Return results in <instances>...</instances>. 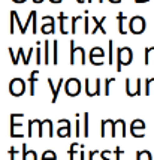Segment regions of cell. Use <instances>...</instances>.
Listing matches in <instances>:
<instances>
[{
    "label": "cell",
    "instance_id": "4dcf8cb0",
    "mask_svg": "<svg viewBox=\"0 0 154 160\" xmlns=\"http://www.w3.org/2000/svg\"><path fill=\"white\" fill-rule=\"evenodd\" d=\"M36 64H41L43 63L42 60V48H41V42H36Z\"/></svg>",
    "mask_w": 154,
    "mask_h": 160
},
{
    "label": "cell",
    "instance_id": "603a6c76",
    "mask_svg": "<svg viewBox=\"0 0 154 160\" xmlns=\"http://www.w3.org/2000/svg\"><path fill=\"white\" fill-rule=\"evenodd\" d=\"M72 33L73 35H77V32H78V24L81 22V21H84V17H81V15H77V17H72Z\"/></svg>",
    "mask_w": 154,
    "mask_h": 160
},
{
    "label": "cell",
    "instance_id": "74e56055",
    "mask_svg": "<svg viewBox=\"0 0 154 160\" xmlns=\"http://www.w3.org/2000/svg\"><path fill=\"white\" fill-rule=\"evenodd\" d=\"M114 153H115V160H121V154H124V151H123L120 147H117V148L114 150Z\"/></svg>",
    "mask_w": 154,
    "mask_h": 160
},
{
    "label": "cell",
    "instance_id": "f1b7e54d",
    "mask_svg": "<svg viewBox=\"0 0 154 160\" xmlns=\"http://www.w3.org/2000/svg\"><path fill=\"white\" fill-rule=\"evenodd\" d=\"M36 17V11H32L30 14H28L27 20H26V22H24V30H22V35H26V32H27V27L30 26V24H33V18Z\"/></svg>",
    "mask_w": 154,
    "mask_h": 160
},
{
    "label": "cell",
    "instance_id": "e575fe53",
    "mask_svg": "<svg viewBox=\"0 0 154 160\" xmlns=\"http://www.w3.org/2000/svg\"><path fill=\"white\" fill-rule=\"evenodd\" d=\"M90 21H91V18L88 17V15H85L84 17V33L85 35H88L91 30H90Z\"/></svg>",
    "mask_w": 154,
    "mask_h": 160
},
{
    "label": "cell",
    "instance_id": "d6986e66",
    "mask_svg": "<svg viewBox=\"0 0 154 160\" xmlns=\"http://www.w3.org/2000/svg\"><path fill=\"white\" fill-rule=\"evenodd\" d=\"M117 21H118V33L120 35H127V30H126V21H127V17L123 12H118L117 15Z\"/></svg>",
    "mask_w": 154,
    "mask_h": 160
},
{
    "label": "cell",
    "instance_id": "cb8c5ba5",
    "mask_svg": "<svg viewBox=\"0 0 154 160\" xmlns=\"http://www.w3.org/2000/svg\"><path fill=\"white\" fill-rule=\"evenodd\" d=\"M49 48H51V42L45 41L43 42V63L49 64Z\"/></svg>",
    "mask_w": 154,
    "mask_h": 160
},
{
    "label": "cell",
    "instance_id": "ab89813d",
    "mask_svg": "<svg viewBox=\"0 0 154 160\" xmlns=\"http://www.w3.org/2000/svg\"><path fill=\"white\" fill-rule=\"evenodd\" d=\"M9 156H11V160H17V150H15V147L9 148Z\"/></svg>",
    "mask_w": 154,
    "mask_h": 160
},
{
    "label": "cell",
    "instance_id": "7c38bea8",
    "mask_svg": "<svg viewBox=\"0 0 154 160\" xmlns=\"http://www.w3.org/2000/svg\"><path fill=\"white\" fill-rule=\"evenodd\" d=\"M118 129H120V132H121V136L124 138V136H126V123H124V120L123 118L115 120V121L112 123V129H111V136L112 138H115V136L118 135Z\"/></svg>",
    "mask_w": 154,
    "mask_h": 160
},
{
    "label": "cell",
    "instance_id": "30bf717a",
    "mask_svg": "<svg viewBox=\"0 0 154 160\" xmlns=\"http://www.w3.org/2000/svg\"><path fill=\"white\" fill-rule=\"evenodd\" d=\"M42 21L45 24H42L41 32H42L43 35H49V33L52 35L56 32V20L51 15H45V17H42Z\"/></svg>",
    "mask_w": 154,
    "mask_h": 160
},
{
    "label": "cell",
    "instance_id": "f907efd6",
    "mask_svg": "<svg viewBox=\"0 0 154 160\" xmlns=\"http://www.w3.org/2000/svg\"><path fill=\"white\" fill-rule=\"evenodd\" d=\"M87 2H88V3H93V2H94V0H87ZM99 3H102V2H103V0H97Z\"/></svg>",
    "mask_w": 154,
    "mask_h": 160
},
{
    "label": "cell",
    "instance_id": "1f68e13d",
    "mask_svg": "<svg viewBox=\"0 0 154 160\" xmlns=\"http://www.w3.org/2000/svg\"><path fill=\"white\" fill-rule=\"evenodd\" d=\"M42 160H57V154L52 150H47L42 154Z\"/></svg>",
    "mask_w": 154,
    "mask_h": 160
},
{
    "label": "cell",
    "instance_id": "bcb514c9",
    "mask_svg": "<svg viewBox=\"0 0 154 160\" xmlns=\"http://www.w3.org/2000/svg\"><path fill=\"white\" fill-rule=\"evenodd\" d=\"M14 3H18V5H21V3H24V2H27V0H12Z\"/></svg>",
    "mask_w": 154,
    "mask_h": 160
},
{
    "label": "cell",
    "instance_id": "c3c4849f",
    "mask_svg": "<svg viewBox=\"0 0 154 160\" xmlns=\"http://www.w3.org/2000/svg\"><path fill=\"white\" fill-rule=\"evenodd\" d=\"M108 2H109V3H114V5H117V3H120L121 0H108Z\"/></svg>",
    "mask_w": 154,
    "mask_h": 160
},
{
    "label": "cell",
    "instance_id": "d6a6232c",
    "mask_svg": "<svg viewBox=\"0 0 154 160\" xmlns=\"http://www.w3.org/2000/svg\"><path fill=\"white\" fill-rule=\"evenodd\" d=\"M114 81H115L114 78H106L105 79V93H103L105 96H109V94H111V84L114 82Z\"/></svg>",
    "mask_w": 154,
    "mask_h": 160
},
{
    "label": "cell",
    "instance_id": "f5cc1de1",
    "mask_svg": "<svg viewBox=\"0 0 154 160\" xmlns=\"http://www.w3.org/2000/svg\"><path fill=\"white\" fill-rule=\"evenodd\" d=\"M77 2H78V3H84L85 0H77Z\"/></svg>",
    "mask_w": 154,
    "mask_h": 160
},
{
    "label": "cell",
    "instance_id": "8d00e7d4",
    "mask_svg": "<svg viewBox=\"0 0 154 160\" xmlns=\"http://www.w3.org/2000/svg\"><path fill=\"white\" fill-rule=\"evenodd\" d=\"M14 15H15V21H17V24H18V27H20V33L22 35V30H24V24H22L21 21H20V17L17 14V11H14Z\"/></svg>",
    "mask_w": 154,
    "mask_h": 160
},
{
    "label": "cell",
    "instance_id": "7dc6e473",
    "mask_svg": "<svg viewBox=\"0 0 154 160\" xmlns=\"http://www.w3.org/2000/svg\"><path fill=\"white\" fill-rule=\"evenodd\" d=\"M51 3H54V5H58V3H62V0H49Z\"/></svg>",
    "mask_w": 154,
    "mask_h": 160
},
{
    "label": "cell",
    "instance_id": "277c9868",
    "mask_svg": "<svg viewBox=\"0 0 154 160\" xmlns=\"http://www.w3.org/2000/svg\"><path fill=\"white\" fill-rule=\"evenodd\" d=\"M64 91L69 98H77L81 93V81L78 78H69L64 81Z\"/></svg>",
    "mask_w": 154,
    "mask_h": 160
},
{
    "label": "cell",
    "instance_id": "5b68a950",
    "mask_svg": "<svg viewBox=\"0 0 154 160\" xmlns=\"http://www.w3.org/2000/svg\"><path fill=\"white\" fill-rule=\"evenodd\" d=\"M9 93L14 98H20L26 93V81L22 78H14L9 82Z\"/></svg>",
    "mask_w": 154,
    "mask_h": 160
},
{
    "label": "cell",
    "instance_id": "52a82bcc",
    "mask_svg": "<svg viewBox=\"0 0 154 160\" xmlns=\"http://www.w3.org/2000/svg\"><path fill=\"white\" fill-rule=\"evenodd\" d=\"M141 85H142V79H136L133 82L130 78L126 79V93L129 98H135V96H139L141 94Z\"/></svg>",
    "mask_w": 154,
    "mask_h": 160
},
{
    "label": "cell",
    "instance_id": "ffe728a7",
    "mask_svg": "<svg viewBox=\"0 0 154 160\" xmlns=\"http://www.w3.org/2000/svg\"><path fill=\"white\" fill-rule=\"evenodd\" d=\"M58 22H60V32L62 35H67V28H66V22H67V17L63 11L58 14Z\"/></svg>",
    "mask_w": 154,
    "mask_h": 160
},
{
    "label": "cell",
    "instance_id": "ba28073f",
    "mask_svg": "<svg viewBox=\"0 0 154 160\" xmlns=\"http://www.w3.org/2000/svg\"><path fill=\"white\" fill-rule=\"evenodd\" d=\"M130 135H132L133 138H144L145 136V123L142 121V120H133L132 124H130Z\"/></svg>",
    "mask_w": 154,
    "mask_h": 160
},
{
    "label": "cell",
    "instance_id": "3957f363",
    "mask_svg": "<svg viewBox=\"0 0 154 160\" xmlns=\"http://www.w3.org/2000/svg\"><path fill=\"white\" fill-rule=\"evenodd\" d=\"M147 28V21L141 15H135L129 20V30L133 35H142Z\"/></svg>",
    "mask_w": 154,
    "mask_h": 160
},
{
    "label": "cell",
    "instance_id": "d4e9b609",
    "mask_svg": "<svg viewBox=\"0 0 154 160\" xmlns=\"http://www.w3.org/2000/svg\"><path fill=\"white\" fill-rule=\"evenodd\" d=\"M114 121L112 120H102L100 121V126H102V129H100V136L102 138H105L106 135H108V126H111Z\"/></svg>",
    "mask_w": 154,
    "mask_h": 160
},
{
    "label": "cell",
    "instance_id": "ee69618b",
    "mask_svg": "<svg viewBox=\"0 0 154 160\" xmlns=\"http://www.w3.org/2000/svg\"><path fill=\"white\" fill-rule=\"evenodd\" d=\"M97 153H99L97 150H93V151H90V153H88V160H93V159H94V156H96Z\"/></svg>",
    "mask_w": 154,
    "mask_h": 160
},
{
    "label": "cell",
    "instance_id": "7a4b0ae2",
    "mask_svg": "<svg viewBox=\"0 0 154 160\" xmlns=\"http://www.w3.org/2000/svg\"><path fill=\"white\" fill-rule=\"evenodd\" d=\"M70 57H69V63L73 66V64H85L87 60H85V49L82 47H75V41H70Z\"/></svg>",
    "mask_w": 154,
    "mask_h": 160
},
{
    "label": "cell",
    "instance_id": "816d5d0a",
    "mask_svg": "<svg viewBox=\"0 0 154 160\" xmlns=\"http://www.w3.org/2000/svg\"><path fill=\"white\" fill-rule=\"evenodd\" d=\"M33 2H35V3H42L43 0H33Z\"/></svg>",
    "mask_w": 154,
    "mask_h": 160
},
{
    "label": "cell",
    "instance_id": "681fc988",
    "mask_svg": "<svg viewBox=\"0 0 154 160\" xmlns=\"http://www.w3.org/2000/svg\"><path fill=\"white\" fill-rule=\"evenodd\" d=\"M136 3H147V2H150V0H135Z\"/></svg>",
    "mask_w": 154,
    "mask_h": 160
},
{
    "label": "cell",
    "instance_id": "8992f818",
    "mask_svg": "<svg viewBox=\"0 0 154 160\" xmlns=\"http://www.w3.org/2000/svg\"><path fill=\"white\" fill-rule=\"evenodd\" d=\"M100 85H102V81L96 78L94 81H90L88 78H85L84 81V88H85V94L88 98H94V96H99L100 94Z\"/></svg>",
    "mask_w": 154,
    "mask_h": 160
},
{
    "label": "cell",
    "instance_id": "83f0119b",
    "mask_svg": "<svg viewBox=\"0 0 154 160\" xmlns=\"http://www.w3.org/2000/svg\"><path fill=\"white\" fill-rule=\"evenodd\" d=\"M52 64H58V42H52Z\"/></svg>",
    "mask_w": 154,
    "mask_h": 160
},
{
    "label": "cell",
    "instance_id": "484cf974",
    "mask_svg": "<svg viewBox=\"0 0 154 160\" xmlns=\"http://www.w3.org/2000/svg\"><path fill=\"white\" fill-rule=\"evenodd\" d=\"M136 160H153V156L148 150H142L136 153Z\"/></svg>",
    "mask_w": 154,
    "mask_h": 160
},
{
    "label": "cell",
    "instance_id": "8fae6325",
    "mask_svg": "<svg viewBox=\"0 0 154 160\" xmlns=\"http://www.w3.org/2000/svg\"><path fill=\"white\" fill-rule=\"evenodd\" d=\"M47 82H48L49 88H51V94H52L51 102H52V103H56L57 99H58V93H60V90H62V87H63V84H64V79H63V78H60L57 85L52 82V79H51V78H48V79H47Z\"/></svg>",
    "mask_w": 154,
    "mask_h": 160
},
{
    "label": "cell",
    "instance_id": "60d3db41",
    "mask_svg": "<svg viewBox=\"0 0 154 160\" xmlns=\"http://www.w3.org/2000/svg\"><path fill=\"white\" fill-rule=\"evenodd\" d=\"M22 157L21 160H27V156H28V150H27V145L26 144H22Z\"/></svg>",
    "mask_w": 154,
    "mask_h": 160
},
{
    "label": "cell",
    "instance_id": "4fadbf2b",
    "mask_svg": "<svg viewBox=\"0 0 154 160\" xmlns=\"http://www.w3.org/2000/svg\"><path fill=\"white\" fill-rule=\"evenodd\" d=\"M60 127L57 129V136L58 138H69L70 136V123L69 120H58Z\"/></svg>",
    "mask_w": 154,
    "mask_h": 160
},
{
    "label": "cell",
    "instance_id": "5bb4252c",
    "mask_svg": "<svg viewBox=\"0 0 154 160\" xmlns=\"http://www.w3.org/2000/svg\"><path fill=\"white\" fill-rule=\"evenodd\" d=\"M45 127H48L49 138H52V136H54V132H52V121H51L49 118H45V120L41 121L39 130H37V136H39V138H43V136H45Z\"/></svg>",
    "mask_w": 154,
    "mask_h": 160
},
{
    "label": "cell",
    "instance_id": "9c48e42d",
    "mask_svg": "<svg viewBox=\"0 0 154 160\" xmlns=\"http://www.w3.org/2000/svg\"><path fill=\"white\" fill-rule=\"evenodd\" d=\"M103 57H105V51L100 47H94L90 51V63L93 66H102L103 64Z\"/></svg>",
    "mask_w": 154,
    "mask_h": 160
},
{
    "label": "cell",
    "instance_id": "ac0fdd59",
    "mask_svg": "<svg viewBox=\"0 0 154 160\" xmlns=\"http://www.w3.org/2000/svg\"><path fill=\"white\" fill-rule=\"evenodd\" d=\"M9 54H11V57H12V64H14V66H17V64H18L20 58H22V63L27 66V56H24V49H22V48L18 49V56H17V57H15L14 49H12V48H9Z\"/></svg>",
    "mask_w": 154,
    "mask_h": 160
},
{
    "label": "cell",
    "instance_id": "44dd1931",
    "mask_svg": "<svg viewBox=\"0 0 154 160\" xmlns=\"http://www.w3.org/2000/svg\"><path fill=\"white\" fill-rule=\"evenodd\" d=\"M144 63H145V66L148 64H154V47H148L145 48V58H144Z\"/></svg>",
    "mask_w": 154,
    "mask_h": 160
},
{
    "label": "cell",
    "instance_id": "e0dca14e",
    "mask_svg": "<svg viewBox=\"0 0 154 160\" xmlns=\"http://www.w3.org/2000/svg\"><path fill=\"white\" fill-rule=\"evenodd\" d=\"M37 78H39V70H33L28 77V85H30V96H35L36 94V82H37Z\"/></svg>",
    "mask_w": 154,
    "mask_h": 160
},
{
    "label": "cell",
    "instance_id": "f546056e",
    "mask_svg": "<svg viewBox=\"0 0 154 160\" xmlns=\"http://www.w3.org/2000/svg\"><path fill=\"white\" fill-rule=\"evenodd\" d=\"M108 63L109 64L114 63V42H112V39L108 42Z\"/></svg>",
    "mask_w": 154,
    "mask_h": 160
},
{
    "label": "cell",
    "instance_id": "d590c367",
    "mask_svg": "<svg viewBox=\"0 0 154 160\" xmlns=\"http://www.w3.org/2000/svg\"><path fill=\"white\" fill-rule=\"evenodd\" d=\"M77 145H78L77 142H75V144H72V145H70L69 151H67V153H69V160H75V153H77V151H75V147H77Z\"/></svg>",
    "mask_w": 154,
    "mask_h": 160
},
{
    "label": "cell",
    "instance_id": "6da1fadb",
    "mask_svg": "<svg viewBox=\"0 0 154 160\" xmlns=\"http://www.w3.org/2000/svg\"><path fill=\"white\" fill-rule=\"evenodd\" d=\"M133 60V52L129 47H121L117 49V72L123 70V66H129Z\"/></svg>",
    "mask_w": 154,
    "mask_h": 160
},
{
    "label": "cell",
    "instance_id": "f35d334b",
    "mask_svg": "<svg viewBox=\"0 0 154 160\" xmlns=\"http://www.w3.org/2000/svg\"><path fill=\"white\" fill-rule=\"evenodd\" d=\"M75 126H77V129H75V136L79 138V136H81V123H79V120L75 121Z\"/></svg>",
    "mask_w": 154,
    "mask_h": 160
},
{
    "label": "cell",
    "instance_id": "836d02e7",
    "mask_svg": "<svg viewBox=\"0 0 154 160\" xmlns=\"http://www.w3.org/2000/svg\"><path fill=\"white\" fill-rule=\"evenodd\" d=\"M9 18H11V28H9V33H11V35H14V33H15V24H17V21H15V15H14V11H11V14H9Z\"/></svg>",
    "mask_w": 154,
    "mask_h": 160
},
{
    "label": "cell",
    "instance_id": "7402d4cb",
    "mask_svg": "<svg viewBox=\"0 0 154 160\" xmlns=\"http://www.w3.org/2000/svg\"><path fill=\"white\" fill-rule=\"evenodd\" d=\"M151 94H154V78H148L145 79V96Z\"/></svg>",
    "mask_w": 154,
    "mask_h": 160
},
{
    "label": "cell",
    "instance_id": "7bdbcfd3",
    "mask_svg": "<svg viewBox=\"0 0 154 160\" xmlns=\"http://www.w3.org/2000/svg\"><path fill=\"white\" fill-rule=\"evenodd\" d=\"M36 51V48H30L28 49V52H27V64L30 63V58H32V56H33V52Z\"/></svg>",
    "mask_w": 154,
    "mask_h": 160
},
{
    "label": "cell",
    "instance_id": "b9f144b4",
    "mask_svg": "<svg viewBox=\"0 0 154 160\" xmlns=\"http://www.w3.org/2000/svg\"><path fill=\"white\" fill-rule=\"evenodd\" d=\"M109 153H111L109 150H103V151L100 153V157H102V159H103V160H111V159H109V157H108V156H109Z\"/></svg>",
    "mask_w": 154,
    "mask_h": 160
},
{
    "label": "cell",
    "instance_id": "4316f807",
    "mask_svg": "<svg viewBox=\"0 0 154 160\" xmlns=\"http://www.w3.org/2000/svg\"><path fill=\"white\" fill-rule=\"evenodd\" d=\"M88 118H90L88 112H84V114H82V120H84V129H82V135H84L85 138H88V135H90V130H88Z\"/></svg>",
    "mask_w": 154,
    "mask_h": 160
},
{
    "label": "cell",
    "instance_id": "9a60e30c",
    "mask_svg": "<svg viewBox=\"0 0 154 160\" xmlns=\"http://www.w3.org/2000/svg\"><path fill=\"white\" fill-rule=\"evenodd\" d=\"M91 21L94 22V27H93V30L90 32V35L97 33V30H100V33H102V35H106V30H105V27H103V22L106 21V17H102L100 20H97L96 17H91Z\"/></svg>",
    "mask_w": 154,
    "mask_h": 160
},
{
    "label": "cell",
    "instance_id": "f6af8a7d",
    "mask_svg": "<svg viewBox=\"0 0 154 160\" xmlns=\"http://www.w3.org/2000/svg\"><path fill=\"white\" fill-rule=\"evenodd\" d=\"M79 159H81V160H85V153L82 151V150L79 151Z\"/></svg>",
    "mask_w": 154,
    "mask_h": 160
},
{
    "label": "cell",
    "instance_id": "2e32d148",
    "mask_svg": "<svg viewBox=\"0 0 154 160\" xmlns=\"http://www.w3.org/2000/svg\"><path fill=\"white\" fill-rule=\"evenodd\" d=\"M24 117V114H11V136L15 133V129L22 127V123L20 120Z\"/></svg>",
    "mask_w": 154,
    "mask_h": 160
}]
</instances>
